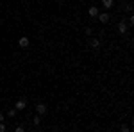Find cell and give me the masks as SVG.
Instances as JSON below:
<instances>
[{
    "instance_id": "1",
    "label": "cell",
    "mask_w": 134,
    "mask_h": 132,
    "mask_svg": "<svg viewBox=\"0 0 134 132\" xmlns=\"http://www.w3.org/2000/svg\"><path fill=\"white\" fill-rule=\"evenodd\" d=\"M25 107H27V102L25 100H18L16 104H14V109H16V111H23Z\"/></svg>"
},
{
    "instance_id": "2",
    "label": "cell",
    "mask_w": 134,
    "mask_h": 132,
    "mask_svg": "<svg viewBox=\"0 0 134 132\" xmlns=\"http://www.w3.org/2000/svg\"><path fill=\"white\" fill-rule=\"evenodd\" d=\"M18 45H20L21 48H27V47H29V38H25V36L20 38V39H18Z\"/></svg>"
},
{
    "instance_id": "3",
    "label": "cell",
    "mask_w": 134,
    "mask_h": 132,
    "mask_svg": "<svg viewBox=\"0 0 134 132\" xmlns=\"http://www.w3.org/2000/svg\"><path fill=\"white\" fill-rule=\"evenodd\" d=\"M36 112H38V114H45V112H47V105H45V104H38V105H36Z\"/></svg>"
},
{
    "instance_id": "4",
    "label": "cell",
    "mask_w": 134,
    "mask_h": 132,
    "mask_svg": "<svg viewBox=\"0 0 134 132\" xmlns=\"http://www.w3.org/2000/svg\"><path fill=\"white\" fill-rule=\"evenodd\" d=\"M88 14H90L91 18H97V16H98V9H97L95 5H91V7L88 9Z\"/></svg>"
},
{
    "instance_id": "5",
    "label": "cell",
    "mask_w": 134,
    "mask_h": 132,
    "mask_svg": "<svg viewBox=\"0 0 134 132\" xmlns=\"http://www.w3.org/2000/svg\"><path fill=\"white\" fill-rule=\"evenodd\" d=\"M98 20H100V23H107V21H109V14H107V13L98 14Z\"/></svg>"
},
{
    "instance_id": "6",
    "label": "cell",
    "mask_w": 134,
    "mask_h": 132,
    "mask_svg": "<svg viewBox=\"0 0 134 132\" xmlns=\"http://www.w3.org/2000/svg\"><path fill=\"white\" fill-rule=\"evenodd\" d=\"M118 31L122 32V34L127 32V23H125V21H120V23H118Z\"/></svg>"
},
{
    "instance_id": "7",
    "label": "cell",
    "mask_w": 134,
    "mask_h": 132,
    "mask_svg": "<svg viewBox=\"0 0 134 132\" xmlns=\"http://www.w3.org/2000/svg\"><path fill=\"white\" fill-rule=\"evenodd\" d=\"M102 4H104V7H105V9H111V5H113V0H102Z\"/></svg>"
},
{
    "instance_id": "8",
    "label": "cell",
    "mask_w": 134,
    "mask_h": 132,
    "mask_svg": "<svg viewBox=\"0 0 134 132\" xmlns=\"http://www.w3.org/2000/svg\"><path fill=\"white\" fill-rule=\"evenodd\" d=\"M40 123H41V114H36V116H34V125L38 127Z\"/></svg>"
},
{
    "instance_id": "9",
    "label": "cell",
    "mask_w": 134,
    "mask_h": 132,
    "mask_svg": "<svg viewBox=\"0 0 134 132\" xmlns=\"http://www.w3.org/2000/svg\"><path fill=\"white\" fill-rule=\"evenodd\" d=\"M98 45H100V43H98V39H93L91 41V47H93V48H98Z\"/></svg>"
},
{
    "instance_id": "10",
    "label": "cell",
    "mask_w": 134,
    "mask_h": 132,
    "mask_svg": "<svg viewBox=\"0 0 134 132\" xmlns=\"http://www.w3.org/2000/svg\"><path fill=\"white\" fill-rule=\"evenodd\" d=\"M7 114H9V118H13V116L16 114V109H9V112H7Z\"/></svg>"
},
{
    "instance_id": "11",
    "label": "cell",
    "mask_w": 134,
    "mask_h": 132,
    "mask_svg": "<svg viewBox=\"0 0 134 132\" xmlns=\"http://www.w3.org/2000/svg\"><path fill=\"white\" fill-rule=\"evenodd\" d=\"M129 25H134V16H132V14L129 16Z\"/></svg>"
},
{
    "instance_id": "12",
    "label": "cell",
    "mask_w": 134,
    "mask_h": 132,
    "mask_svg": "<svg viewBox=\"0 0 134 132\" xmlns=\"http://www.w3.org/2000/svg\"><path fill=\"white\" fill-rule=\"evenodd\" d=\"M4 130H5V125H4V123L0 122V132H4Z\"/></svg>"
},
{
    "instance_id": "13",
    "label": "cell",
    "mask_w": 134,
    "mask_h": 132,
    "mask_svg": "<svg viewBox=\"0 0 134 132\" xmlns=\"http://www.w3.org/2000/svg\"><path fill=\"white\" fill-rule=\"evenodd\" d=\"M0 122H4V114H0Z\"/></svg>"
}]
</instances>
